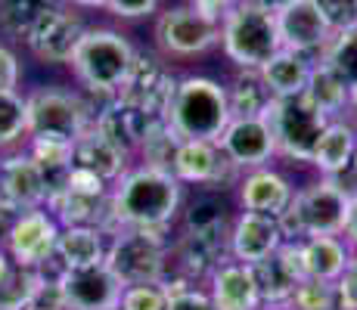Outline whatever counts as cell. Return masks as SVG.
Segmentation results:
<instances>
[{"label": "cell", "instance_id": "1", "mask_svg": "<svg viewBox=\"0 0 357 310\" xmlns=\"http://www.w3.org/2000/svg\"><path fill=\"white\" fill-rule=\"evenodd\" d=\"M115 226H143V230H168L181 215L183 186L168 171L146 164L128 168L109 192Z\"/></svg>", "mask_w": 357, "mask_h": 310}, {"label": "cell", "instance_id": "2", "mask_svg": "<svg viewBox=\"0 0 357 310\" xmlns=\"http://www.w3.org/2000/svg\"><path fill=\"white\" fill-rule=\"evenodd\" d=\"M134 53L137 47L130 44L128 34L106 29V25H93L81 34L78 47L68 59V68L91 96L112 100L134 65Z\"/></svg>", "mask_w": 357, "mask_h": 310}, {"label": "cell", "instance_id": "3", "mask_svg": "<svg viewBox=\"0 0 357 310\" xmlns=\"http://www.w3.org/2000/svg\"><path fill=\"white\" fill-rule=\"evenodd\" d=\"M227 87L208 75H187L177 78L174 96L168 106V127L181 140H208L218 143L224 127L230 124Z\"/></svg>", "mask_w": 357, "mask_h": 310}, {"label": "cell", "instance_id": "4", "mask_svg": "<svg viewBox=\"0 0 357 310\" xmlns=\"http://www.w3.org/2000/svg\"><path fill=\"white\" fill-rule=\"evenodd\" d=\"M351 189L339 177H320L292 196L289 208L283 211L280 230L283 242H305L307 236H342L348 220Z\"/></svg>", "mask_w": 357, "mask_h": 310}, {"label": "cell", "instance_id": "5", "mask_svg": "<svg viewBox=\"0 0 357 310\" xmlns=\"http://www.w3.org/2000/svg\"><path fill=\"white\" fill-rule=\"evenodd\" d=\"M218 44H221L224 56L239 72H261L267 62L283 50L277 13L239 0L221 19V40Z\"/></svg>", "mask_w": 357, "mask_h": 310}, {"label": "cell", "instance_id": "6", "mask_svg": "<svg viewBox=\"0 0 357 310\" xmlns=\"http://www.w3.org/2000/svg\"><path fill=\"white\" fill-rule=\"evenodd\" d=\"M264 121L273 134V146H277L280 158L292 164H311L314 149L333 118H326L305 93H295L273 96L264 112Z\"/></svg>", "mask_w": 357, "mask_h": 310}, {"label": "cell", "instance_id": "7", "mask_svg": "<svg viewBox=\"0 0 357 310\" xmlns=\"http://www.w3.org/2000/svg\"><path fill=\"white\" fill-rule=\"evenodd\" d=\"M168 239L165 230H143V226H121L109 236L106 264L125 286L137 282H162L168 264Z\"/></svg>", "mask_w": 357, "mask_h": 310}, {"label": "cell", "instance_id": "8", "mask_svg": "<svg viewBox=\"0 0 357 310\" xmlns=\"http://www.w3.org/2000/svg\"><path fill=\"white\" fill-rule=\"evenodd\" d=\"M25 115H29V137H63L75 143L84 130H91L97 109L81 93L38 87L25 93Z\"/></svg>", "mask_w": 357, "mask_h": 310}, {"label": "cell", "instance_id": "9", "mask_svg": "<svg viewBox=\"0 0 357 310\" xmlns=\"http://www.w3.org/2000/svg\"><path fill=\"white\" fill-rule=\"evenodd\" d=\"M155 47L165 56L174 59H190L199 53H208L211 47L221 40V22L202 16L190 3L168 6L155 19Z\"/></svg>", "mask_w": 357, "mask_h": 310}, {"label": "cell", "instance_id": "10", "mask_svg": "<svg viewBox=\"0 0 357 310\" xmlns=\"http://www.w3.org/2000/svg\"><path fill=\"white\" fill-rule=\"evenodd\" d=\"M174 87H177V75L171 72L168 62H162L155 53L137 50L134 65H130L128 78L121 81L115 100L143 109L153 121H165L168 118V106H171V96H174Z\"/></svg>", "mask_w": 357, "mask_h": 310}, {"label": "cell", "instance_id": "11", "mask_svg": "<svg viewBox=\"0 0 357 310\" xmlns=\"http://www.w3.org/2000/svg\"><path fill=\"white\" fill-rule=\"evenodd\" d=\"M59 220L47 208H29L10 224V230L3 233V251L10 254V261L25 270H40L47 261L56 254L59 242Z\"/></svg>", "mask_w": 357, "mask_h": 310}, {"label": "cell", "instance_id": "12", "mask_svg": "<svg viewBox=\"0 0 357 310\" xmlns=\"http://www.w3.org/2000/svg\"><path fill=\"white\" fill-rule=\"evenodd\" d=\"M84 29L87 25L78 13L56 3L31 25V31L25 34V47H29L31 56L38 62H44V65H68V59H72Z\"/></svg>", "mask_w": 357, "mask_h": 310}, {"label": "cell", "instance_id": "13", "mask_svg": "<svg viewBox=\"0 0 357 310\" xmlns=\"http://www.w3.org/2000/svg\"><path fill=\"white\" fill-rule=\"evenodd\" d=\"M171 174L181 186H215L227 189L230 183H239L243 171L233 168L218 149V143L208 140H181L171 164Z\"/></svg>", "mask_w": 357, "mask_h": 310}, {"label": "cell", "instance_id": "14", "mask_svg": "<svg viewBox=\"0 0 357 310\" xmlns=\"http://www.w3.org/2000/svg\"><path fill=\"white\" fill-rule=\"evenodd\" d=\"M66 310H119L125 282L109 270L106 261L91 267H72L59 277Z\"/></svg>", "mask_w": 357, "mask_h": 310}, {"label": "cell", "instance_id": "15", "mask_svg": "<svg viewBox=\"0 0 357 310\" xmlns=\"http://www.w3.org/2000/svg\"><path fill=\"white\" fill-rule=\"evenodd\" d=\"M218 149L239 171L264 168V164H271V158H277L273 134L267 127L264 115H255V118H230L224 134L218 137Z\"/></svg>", "mask_w": 357, "mask_h": 310}, {"label": "cell", "instance_id": "16", "mask_svg": "<svg viewBox=\"0 0 357 310\" xmlns=\"http://www.w3.org/2000/svg\"><path fill=\"white\" fill-rule=\"evenodd\" d=\"M255 282L264 307H286L301 279H307L305 261H301V242H283L271 258L252 264Z\"/></svg>", "mask_w": 357, "mask_h": 310}, {"label": "cell", "instance_id": "17", "mask_svg": "<svg viewBox=\"0 0 357 310\" xmlns=\"http://www.w3.org/2000/svg\"><path fill=\"white\" fill-rule=\"evenodd\" d=\"M277 25H280L283 50L305 53L311 59H320L324 47L333 40V31L326 29V22L320 19L317 6L311 0H292V3H286L277 13Z\"/></svg>", "mask_w": 357, "mask_h": 310}, {"label": "cell", "instance_id": "18", "mask_svg": "<svg viewBox=\"0 0 357 310\" xmlns=\"http://www.w3.org/2000/svg\"><path fill=\"white\" fill-rule=\"evenodd\" d=\"M0 202L16 211L44 208L47 205L44 174H40V168L25 149L0 158Z\"/></svg>", "mask_w": 357, "mask_h": 310}, {"label": "cell", "instance_id": "19", "mask_svg": "<svg viewBox=\"0 0 357 310\" xmlns=\"http://www.w3.org/2000/svg\"><path fill=\"white\" fill-rule=\"evenodd\" d=\"M283 245L280 220L255 211H239L230 220V258L243 264H258Z\"/></svg>", "mask_w": 357, "mask_h": 310}, {"label": "cell", "instance_id": "20", "mask_svg": "<svg viewBox=\"0 0 357 310\" xmlns=\"http://www.w3.org/2000/svg\"><path fill=\"white\" fill-rule=\"evenodd\" d=\"M149 124H153V118H149L143 109L128 106V102H121V100H115L112 96V100H106L97 109L91 127L97 130L106 143H112L119 153H125L130 158V155L140 153L143 137H146Z\"/></svg>", "mask_w": 357, "mask_h": 310}, {"label": "cell", "instance_id": "21", "mask_svg": "<svg viewBox=\"0 0 357 310\" xmlns=\"http://www.w3.org/2000/svg\"><path fill=\"white\" fill-rule=\"evenodd\" d=\"M236 196L243 211H255V215H271L280 217L286 208H289L292 196H295V186L292 180L283 174V171L271 168H255V171H245L236 183Z\"/></svg>", "mask_w": 357, "mask_h": 310}, {"label": "cell", "instance_id": "22", "mask_svg": "<svg viewBox=\"0 0 357 310\" xmlns=\"http://www.w3.org/2000/svg\"><path fill=\"white\" fill-rule=\"evenodd\" d=\"M208 298L215 310H261V292L255 282L252 264L243 261H227L208 277Z\"/></svg>", "mask_w": 357, "mask_h": 310}, {"label": "cell", "instance_id": "23", "mask_svg": "<svg viewBox=\"0 0 357 310\" xmlns=\"http://www.w3.org/2000/svg\"><path fill=\"white\" fill-rule=\"evenodd\" d=\"M72 168H81V171H91L97 174L102 183L112 186L121 174L130 168V158L125 153L106 143L97 130H84V134L75 140V149H72Z\"/></svg>", "mask_w": 357, "mask_h": 310}, {"label": "cell", "instance_id": "24", "mask_svg": "<svg viewBox=\"0 0 357 310\" xmlns=\"http://www.w3.org/2000/svg\"><path fill=\"white\" fill-rule=\"evenodd\" d=\"M357 149V127L345 118H333L314 149L311 164L320 171V177H342L351 168V158Z\"/></svg>", "mask_w": 357, "mask_h": 310}, {"label": "cell", "instance_id": "25", "mask_svg": "<svg viewBox=\"0 0 357 310\" xmlns=\"http://www.w3.org/2000/svg\"><path fill=\"white\" fill-rule=\"evenodd\" d=\"M301 261L307 279L335 282L351 261V245L342 236H307L301 242Z\"/></svg>", "mask_w": 357, "mask_h": 310}, {"label": "cell", "instance_id": "26", "mask_svg": "<svg viewBox=\"0 0 357 310\" xmlns=\"http://www.w3.org/2000/svg\"><path fill=\"white\" fill-rule=\"evenodd\" d=\"M109 236L100 226H63L56 242V258L66 270L72 267H91L106 261Z\"/></svg>", "mask_w": 357, "mask_h": 310}, {"label": "cell", "instance_id": "27", "mask_svg": "<svg viewBox=\"0 0 357 310\" xmlns=\"http://www.w3.org/2000/svg\"><path fill=\"white\" fill-rule=\"evenodd\" d=\"M314 62H317V59L305 56V53L280 50L277 56H273L264 68H261V78H264L267 91H271L273 96H295V93H305Z\"/></svg>", "mask_w": 357, "mask_h": 310}, {"label": "cell", "instance_id": "28", "mask_svg": "<svg viewBox=\"0 0 357 310\" xmlns=\"http://www.w3.org/2000/svg\"><path fill=\"white\" fill-rule=\"evenodd\" d=\"M305 96L326 115V118H342L348 112V100H351V91L345 87V81L333 72L324 62H314L311 78H307Z\"/></svg>", "mask_w": 357, "mask_h": 310}, {"label": "cell", "instance_id": "29", "mask_svg": "<svg viewBox=\"0 0 357 310\" xmlns=\"http://www.w3.org/2000/svg\"><path fill=\"white\" fill-rule=\"evenodd\" d=\"M273 93L267 91L261 72H239L236 78L227 87V102H230V115L233 118H255V115H264L267 106H271Z\"/></svg>", "mask_w": 357, "mask_h": 310}, {"label": "cell", "instance_id": "30", "mask_svg": "<svg viewBox=\"0 0 357 310\" xmlns=\"http://www.w3.org/2000/svg\"><path fill=\"white\" fill-rule=\"evenodd\" d=\"M181 220H183V230H205V226H215V224L230 220V208H227L224 189L196 186L193 196L181 205Z\"/></svg>", "mask_w": 357, "mask_h": 310}, {"label": "cell", "instance_id": "31", "mask_svg": "<svg viewBox=\"0 0 357 310\" xmlns=\"http://www.w3.org/2000/svg\"><path fill=\"white\" fill-rule=\"evenodd\" d=\"M317 62L333 68V72L345 81L348 91H357V29L333 34V40L324 47Z\"/></svg>", "mask_w": 357, "mask_h": 310}, {"label": "cell", "instance_id": "32", "mask_svg": "<svg viewBox=\"0 0 357 310\" xmlns=\"http://www.w3.org/2000/svg\"><path fill=\"white\" fill-rule=\"evenodd\" d=\"M56 3L59 0H0V31H6L16 40H25L31 25Z\"/></svg>", "mask_w": 357, "mask_h": 310}, {"label": "cell", "instance_id": "33", "mask_svg": "<svg viewBox=\"0 0 357 310\" xmlns=\"http://www.w3.org/2000/svg\"><path fill=\"white\" fill-rule=\"evenodd\" d=\"M177 146H181V137L168 127V121H153L143 137V146H140V155L146 168H155V171H168L171 174V164H174V155H177Z\"/></svg>", "mask_w": 357, "mask_h": 310}, {"label": "cell", "instance_id": "34", "mask_svg": "<svg viewBox=\"0 0 357 310\" xmlns=\"http://www.w3.org/2000/svg\"><path fill=\"white\" fill-rule=\"evenodd\" d=\"M29 140V115H25V96L19 91L0 93V149Z\"/></svg>", "mask_w": 357, "mask_h": 310}, {"label": "cell", "instance_id": "35", "mask_svg": "<svg viewBox=\"0 0 357 310\" xmlns=\"http://www.w3.org/2000/svg\"><path fill=\"white\" fill-rule=\"evenodd\" d=\"M38 286H40L38 270H25V267L13 264V270L0 282V310H29Z\"/></svg>", "mask_w": 357, "mask_h": 310}, {"label": "cell", "instance_id": "36", "mask_svg": "<svg viewBox=\"0 0 357 310\" xmlns=\"http://www.w3.org/2000/svg\"><path fill=\"white\" fill-rule=\"evenodd\" d=\"M289 310H339L335 301V282H320V279H301L295 286Z\"/></svg>", "mask_w": 357, "mask_h": 310}, {"label": "cell", "instance_id": "37", "mask_svg": "<svg viewBox=\"0 0 357 310\" xmlns=\"http://www.w3.org/2000/svg\"><path fill=\"white\" fill-rule=\"evenodd\" d=\"M168 307V292L162 282H137L125 286L119 310H165Z\"/></svg>", "mask_w": 357, "mask_h": 310}, {"label": "cell", "instance_id": "38", "mask_svg": "<svg viewBox=\"0 0 357 310\" xmlns=\"http://www.w3.org/2000/svg\"><path fill=\"white\" fill-rule=\"evenodd\" d=\"M333 34L357 29V0H311Z\"/></svg>", "mask_w": 357, "mask_h": 310}, {"label": "cell", "instance_id": "39", "mask_svg": "<svg viewBox=\"0 0 357 310\" xmlns=\"http://www.w3.org/2000/svg\"><path fill=\"white\" fill-rule=\"evenodd\" d=\"M168 292V307L165 310H215L208 292L199 286H187V282H162Z\"/></svg>", "mask_w": 357, "mask_h": 310}, {"label": "cell", "instance_id": "40", "mask_svg": "<svg viewBox=\"0 0 357 310\" xmlns=\"http://www.w3.org/2000/svg\"><path fill=\"white\" fill-rule=\"evenodd\" d=\"M162 0H106V13L121 22H137V19L155 16Z\"/></svg>", "mask_w": 357, "mask_h": 310}, {"label": "cell", "instance_id": "41", "mask_svg": "<svg viewBox=\"0 0 357 310\" xmlns=\"http://www.w3.org/2000/svg\"><path fill=\"white\" fill-rule=\"evenodd\" d=\"M335 301L339 310H357V258L351 254L345 273L335 279Z\"/></svg>", "mask_w": 357, "mask_h": 310}, {"label": "cell", "instance_id": "42", "mask_svg": "<svg viewBox=\"0 0 357 310\" xmlns=\"http://www.w3.org/2000/svg\"><path fill=\"white\" fill-rule=\"evenodd\" d=\"M19 81H22V62L13 53V47L0 44V93L19 91Z\"/></svg>", "mask_w": 357, "mask_h": 310}, {"label": "cell", "instance_id": "43", "mask_svg": "<svg viewBox=\"0 0 357 310\" xmlns=\"http://www.w3.org/2000/svg\"><path fill=\"white\" fill-rule=\"evenodd\" d=\"M193 10H199L202 16H208V19H215V22H221L224 16L233 10V6L239 3V0H187Z\"/></svg>", "mask_w": 357, "mask_h": 310}, {"label": "cell", "instance_id": "44", "mask_svg": "<svg viewBox=\"0 0 357 310\" xmlns=\"http://www.w3.org/2000/svg\"><path fill=\"white\" fill-rule=\"evenodd\" d=\"M345 242L357 248V189H351V202H348V220H345Z\"/></svg>", "mask_w": 357, "mask_h": 310}, {"label": "cell", "instance_id": "45", "mask_svg": "<svg viewBox=\"0 0 357 310\" xmlns=\"http://www.w3.org/2000/svg\"><path fill=\"white\" fill-rule=\"evenodd\" d=\"M72 10H106V0H66Z\"/></svg>", "mask_w": 357, "mask_h": 310}, {"label": "cell", "instance_id": "46", "mask_svg": "<svg viewBox=\"0 0 357 310\" xmlns=\"http://www.w3.org/2000/svg\"><path fill=\"white\" fill-rule=\"evenodd\" d=\"M245 3H255L261 10H271V13H280L286 3H292V0H245Z\"/></svg>", "mask_w": 357, "mask_h": 310}, {"label": "cell", "instance_id": "47", "mask_svg": "<svg viewBox=\"0 0 357 310\" xmlns=\"http://www.w3.org/2000/svg\"><path fill=\"white\" fill-rule=\"evenodd\" d=\"M10 270H13V261H10V254L0 248V282L6 279V273H10Z\"/></svg>", "mask_w": 357, "mask_h": 310}, {"label": "cell", "instance_id": "48", "mask_svg": "<svg viewBox=\"0 0 357 310\" xmlns=\"http://www.w3.org/2000/svg\"><path fill=\"white\" fill-rule=\"evenodd\" d=\"M348 115H351L357 124V91H351V100H348Z\"/></svg>", "mask_w": 357, "mask_h": 310}, {"label": "cell", "instance_id": "49", "mask_svg": "<svg viewBox=\"0 0 357 310\" xmlns=\"http://www.w3.org/2000/svg\"><path fill=\"white\" fill-rule=\"evenodd\" d=\"M348 174H351L354 183H357V149H354V158H351V168H348Z\"/></svg>", "mask_w": 357, "mask_h": 310}, {"label": "cell", "instance_id": "50", "mask_svg": "<svg viewBox=\"0 0 357 310\" xmlns=\"http://www.w3.org/2000/svg\"><path fill=\"white\" fill-rule=\"evenodd\" d=\"M261 310H289V307H261Z\"/></svg>", "mask_w": 357, "mask_h": 310}, {"label": "cell", "instance_id": "51", "mask_svg": "<svg viewBox=\"0 0 357 310\" xmlns=\"http://www.w3.org/2000/svg\"><path fill=\"white\" fill-rule=\"evenodd\" d=\"M351 254H354V258H357V248H354V251H351Z\"/></svg>", "mask_w": 357, "mask_h": 310}]
</instances>
